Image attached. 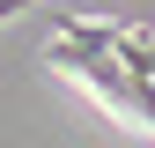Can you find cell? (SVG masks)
I'll use <instances>...</instances> for the list:
<instances>
[{"mask_svg": "<svg viewBox=\"0 0 155 148\" xmlns=\"http://www.w3.org/2000/svg\"><path fill=\"white\" fill-rule=\"evenodd\" d=\"M118 59H126V67H140L148 82H155V37H148V30H133V22H118Z\"/></svg>", "mask_w": 155, "mask_h": 148, "instance_id": "cell-1", "label": "cell"}, {"mask_svg": "<svg viewBox=\"0 0 155 148\" xmlns=\"http://www.w3.org/2000/svg\"><path fill=\"white\" fill-rule=\"evenodd\" d=\"M30 8V0H0V22H15V15H22Z\"/></svg>", "mask_w": 155, "mask_h": 148, "instance_id": "cell-2", "label": "cell"}]
</instances>
